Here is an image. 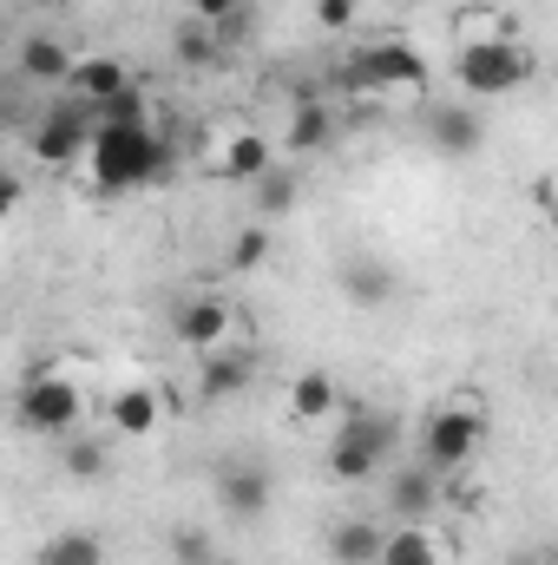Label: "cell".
<instances>
[{
    "label": "cell",
    "mask_w": 558,
    "mask_h": 565,
    "mask_svg": "<svg viewBox=\"0 0 558 565\" xmlns=\"http://www.w3.org/2000/svg\"><path fill=\"white\" fill-rule=\"evenodd\" d=\"M533 46H519L513 33H466L453 53V79L466 99H506L533 79Z\"/></svg>",
    "instance_id": "cell-1"
},
{
    "label": "cell",
    "mask_w": 558,
    "mask_h": 565,
    "mask_svg": "<svg viewBox=\"0 0 558 565\" xmlns=\"http://www.w3.org/2000/svg\"><path fill=\"white\" fill-rule=\"evenodd\" d=\"M86 164H93L99 191H139L151 178H164V132L158 126H99Z\"/></svg>",
    "instance_id": "cell-2"
},
{
    "label": "cell",
    "mask_w": 558,
    "mask_h": 565,
    "mask_svg": "<svg viewBox=\"0 0 558 565\" xmlns=\"http://www.w3.org/2000/svg\"><path fill=\"white\" fill-rule=\"evenodd\" d=\"M355 93H368V99H395V93H420L427 86V53L408 46V40H368L355 60H348V73H342Z\"/></svg>",
    "instance_id": "cell-3"
},
{
    "label": "cell",
    "mask_w": 558,
    "mask_h": 565,
    "mask_svg": "<svg viewBox=\"0 0 558 565\" xmlns=\"http://www.w3.org/2000/svg\"><path fill=\"white\" fill-rule=\"evenodd\" d=\"M480 440H486L480 402H447L420 422V460H427V473H460V467H473Z\"/></svg>",
    "instance_id": "cell-4"
},
{
    "label": "cell",
    "mask_w": 558,
    "mask_h": 565,
    "mask_svg": "<svg viewBox=\"0 0 558 565\" xmlns=\"http://www.w3.org/2000/svg\"><path fill=\"white\" fill-rule=\"evenodd\" d=\"M388 447H395V422H388V415H348L342 434L329 440V480L362 487L368 473H382Z\"/></svg>",
    "instance_id": "cell-5"
},
{
    "label": "cell",
    "mask_w": 558,
    "mask_h": 565,
    "mask_svg": "<svg viewBox=\"0 0 558 565\" xmlns=\"http://www.w3.org/2000/svg\"><path fill=\"white\" fill-rule=\"evenodd\" d=\"M79 422H86L79 382H66V375H33V382L20 388V427H33V434H46V440H73Z\"/></svg>",
    "instance_id": "cell-6"
},
{
    "label": "cell",
    "mask_w": 558,
    "mask_h": 565,
    "mask_svg": "<svg viewBox=\"0 0 558 565\" xmlns=\"http://www.w3.org/2000/svg\"><path fill=\"white\" fill-rule=\"evenodd\" d=\"M93 132H99L93 106H79V99H73V106H53V113L33 126V158L53 164V171H60V164H79V158L93 151Z\"/></svg>",
    "instance_id": "cell-7"
},
{
    "label": "cell",
    "mask_w": 558,
    "mask_h": 565,
    "mask_svg": "<svg viewBox=\"0 0 558 565\" xmlns=\"http://www.w3.org/2000/svg\"><path fill=\"white\" fill-rule=\"evenodd\" d=\"M99 427H106L112 440H151V434L164 427V395H158L151 382H126V388H112V395H106Z\"/></svg>",
    "instance_id": "cell-8"
},
{
    "label": "cell",
    "mask_w": 558,
    "mask_h": 565,
    "mask_svg": "<svg viewBox=\"0 0 558 565\" xmlns=\"http://www.w3.org/2000/svg\"><path fill=\"white\" fill-rule=\"evenodd\" d=\"M230 329H237V316H230V302H224V296H191V302L171 316V335H178L184 349H197V355L224 349V342H230Z\"/></svg>",
    "instance_id": "cell-9"
},
{
    "label": "cell",
    "mask_w": 558,
    "mask_h": 565,
    "mask_svg": "<svg viewBox=\"0 0 558 565\" xmlns=\"http://www.w3.org/2000/svg\"><path fill=\"white\" fill-rule=\"evenodd\" d=\"M13 66H20V79H33V86H73L79 53H73L66 40H53V33H26Z\"/></svg>",
    "instance_id": "cell-10"
},
{
    "label": "cell",
    "mask_w": 558,
    "mask_h": 565,
    "mask_svg": "<svg viewBox=\"0 0 558 565\" xmlns=\"http://www.w3.org/2000/svg\"><path fill=\"white\" fill-rule=\"evenodd\" d=\"M250 375H257V355L224 342V349L204 355V369H197V395H204V402H237V395L250 388Z\"/></svg>",
    "instance_id": "cell-11"
},
{
    "label": "cell",
    "mask_w": 558,
    "mask_h": 565,
    "mask_svg": "<svg viewBox=\"0 0 558 565\" xmlns=\"http://www.w3.org/2000/svg\"><path fill=\"white\" fill-rule=\"evenodd\" d=\"M277 171V145L264 139V132H250V126H237L230 139L217 145V178H237V184H257V178H270Z\"/></svg>",
    "instance_id": "cell-12"
},
{
    "label": "cell",
    "mask_w": 558,
    "mask_h": 565,
    "mask_svg": "<svg viewBox=\"0 0 558 565\" xmlns=\"http://www.w3.org/2000/svg\"><path fill=\"white\" fill-rule=\"evenodd\" d=\"M270 473L264 467H224L217 473V507L230 513V520H264L270 513Z\"/></svg>",
    "instance_id": "cell-13"
},
{
    "label": "cell",
    "mask_w": 558,
    "mask_h": 565,
    "mask_svg": "<svg viewBox=\"0 0 558 565\" xmlns=\"http://www.w3.org/2000/svg\"><path fill=\"white\" fill-rule=\"evenodd\" d=\"M119 93H132L126 60H112V53H86V60H79V73H73V99L99 113V106H112Z\"/></svg>",
    "instance_id": "cell-14"
},
{
    "label": "cell",
    "mask_w": 558,
    "mask_h": 565,
    "mask_svg": "<svg viewBox=\"0 0 558 565\" xmlns=\"http://www.w3.org/2000/svg\"><path fill=\"white\" fill-rule=\"evenodd\" d=\"M427 139L433 151H447V158H466V151H480V119H473V106H433L427 113Z\"/></svg>",
    "instance_id": "cell-15"
},
{
    "label": "cell",
    "mask_w": 558,
    "mask_h": 565,
    "mask_svg": "<svg viewBox=\"0 0 558 565\" xmlns=\"http://www.w3.org/2000/svg\"><path fill=\"white\" fill-rule=\"evenodd\" d=\"M382 546H388V533L375 520H342L329 533V559L335 565H382Z\"/></svg>",
    "instance_id": "cell-16"
},
{
    "label": "cell",
    "mask_w": 558,
    "mask_h": 565,
    "mask_svg": "<svg viewBox=\"0 0 558 565\" xmlns=\"http://www.w3.org/2000/svg\"><path fill=\"white\" fill-rule=\"evenodd\" d=\"M335 402H342V388H335V375H322V369H302V375L289 382V415H296V422H329Z\"/></svg>",
    "instance_id": "cell-17"
},
{
    "label": "cell",
    "mask_w": 558,
    "mask_h": 565,
    "mask_svg": "<svg viewBox=\"0 0 558 565\" xmlns=\"http://www.w3.org/2000/svg\"><path fill=\"white\" fill-rule=\"evenodd\" d=\"M388 507L401 513V526H427V513L440 507V487H433V473H395V487H388Z\"/></svg>",
    "instance_id": "cell-18"
},
{
    "label": "cell",
    "mask_w": 558,
    "mask_h": 565,
    "mask_svg": "<svg viewBox=\"0 0 558 565\" xmlns=\"http://www.w3.org/2000/svg\"><path fill=\"white\" fill-rule=\"evenodd\" d=\"M60 467H66L73 480H99V473L112 467V447H106V427H99V434H73V440H60Z\"/></svg>",
    "instance_id": "cell-19"
},
{
    "label": "cell",
    "mask_w": 558,
    "mask_h": 565,
    "mask_svg": "<svg viewBox=\"0 0 558 565\" xmlns=\"http://www.w3.org/2000/svg\"><path fill=\"white\" fill-rule=\"evenodd\" d=\"M382 565H440V540L427 526H395L382 546Z\"/></svg>",
    "instance_id": "cell-20"
},
{
    "label": "cell",
    "mask_w": 558,
    "mask_h": 565,
    "mask_svg": "<svg viewBox=\"0 0 558 565\" xmlns=\"http://www.w3.org/2000/svg\"><path fill=\"white\" fill-rule=\"evenodd\" d=\"M40 565H106V540L99 533H53L40 546Z\"/></svg>",
    "instance_id": "cell-21"
},
{
    "label": "cell",
    "mask_w": 558,
    "mask_h": 565,
    "mask_svg": "<svg viewBox=\"0 0 558 565\" xmlns=\"http://www.w3.org/2000/svg\"><path fill=\"white\" fill-rule=\"evenodd\" d=\"M329 139H335V119H329L322 106H309V99H302V106L289 113V151H322Z\"/></svg>",
    "instance_id": "cell-22"
},
{
    "label": "cell",
    "mask_w": 558,
    "mask_h": 565,
    "mask_svg": "<svg viewBox=\"0 0 558 565\" xmlns=\"http://www.w3.org/2000/svg\"><path fill=\"white\" fill-rule=\"evenodd\" d=\"M289 211H296V178H289V171L257 178V217H264V224H277V217H289Z\"/></svg>",
    "instance_id": "cell-23"
},
{
    "label": "cell",
    "mask_w": 558,
    "mask_h": 565,
    "mask_svg": "<svg viewBox=\"0 0 558 565\" xmlns=\"http://www.w3.org/2000/svg\"><path fill=\"white\" fill-rule=\"evenodd\" d=\"M257 264H270V224L264 217L250 231H237V244H230V270H257Z\"/></svg>",
    "instance_id": "cell-24"
},
{
    "label": "cell",
    "mask_w": 558,
    "mask_h": 565,
    "mask_svg": "<svg viewBox=\"0 0 558 565\" xmlns=\"http://www.w3.org/2000/svg\"><path fill=\"white\" fill-rule=\"evenodd\" d=\"M178 60H184V66H211V60H217V33H211V20H191V26L178 33Z\"/></svg>",
    "instance_id": "cell-25"
},
{
    "label": "cell",
    "mask_w": 558,
    "mask_h": 565,
    "mask_svg": "<svg viewBox=\"0 0 558 565\" xmlns=\"http://www.w3.org/2000/svg\"><path fill=\"white\" fill-rule=\"evenodd\" d=\"M348 296L355 302H388V270H375V264L368 270H348Z\"/></svg>",
    "instance_id": "cell-26"
},
{
    "label": "cell",
    "mask_w": 558,
    "mask_h": 565,
    "mask_svg": "<svg viewBox=\"0 0 558 565\" xmlns=\"http://www.w3.org/2000/svg\"><path fill=\"white\" fill-rule=\"evenodd\" d=\"M315 26H329V33L355 26V0H315Z\"/></svg>",
    "instance_id": "cell-27"
},
{
    "label": "cell",
    "mask_w": 558,
    "mask_h": 565,
    "mask_svg": "<svg viewBox=\"0 0 558 565\" xmlns=\"http://www.w3.org/2000/svg\"><path fill=\"white\" fill-rule=\"evenodd\" d=\"M191 13L211 20V26H230V20H237V0H191Z\"/></svg>",
    "instance_id": "cell-28"
},
{
    "label": "cell",
    "mask_w": 558,
    "mask_h": 565,
    "mask_svg": "<svg viewBox=\"0 0 558 565\" xmlns=\"http://www.w3.org/2000/svg\"><path fill=\"white\" fill-rule=\"evenodd\" d=\"M20 198H26V191H20V178H7V191H0V211L13 217V211H20Z\"/></svg>",
    "instance_id": "cell-29"
},
{
    "label": "cell",
    "mask_w": 558,
    "mask_h": 565,
    "mask_svg": "<svg viewBox=\"0 0 558 565\" xmlns=\"http://www.w3.org/2000/svg\"><path fill=\"white\" fill-rule=\"evenodd\" d=\"M546 198H558V178H552V184H546Z\"/></svg>",
    "instance_id": "cell-30"
},
{
    "label": "cell",
    "mask_w": 558,
    "mask_h": 565,
    "mask_svg": "<svg viewBox=\"0 0 558 565\" xmlns=\"http://www.w3.org/2000/svg\"><path fill=\"white\" fill-rule=\"evenodd\" d=\"M211 565H237V559H211Z\"/></svg>",
    "instance_id": "cell-31"
},
{
    "label": "cell",
    "mask_w": 558,
    "mask_h": 565,
    "mask_svg": "<svg viewBox=\"0 0 558 565\" xmlns=\"http://www.w3.org/2000/svg\"><path fill=\"white\" fill-rule=\"evenodd\" d=\"M513 565H539V559H513Z\"/></svg>",
    "instance_id": "cell-32"
}]
</instances>
